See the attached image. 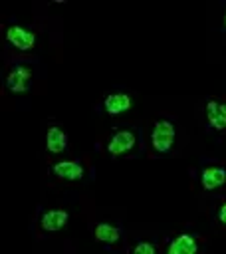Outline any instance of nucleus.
Returning a JSON list of instances; mask_svg holds the SVG:
<instances>
[{
    "label": "nucleus",
    "mask_w": 226,
    "mask_h": 254,
    "mask_svg": "<svg viewBox=\"0 0 226 254\" xmlns=\"http://www.w3.org/2000/svg\"><path fill=\"white\" fill-rule=\"evenodd\" d=\"M174 143V125L167 119H159L151 133V145L157 153H169Z\"/></svg>",
    "instance_id": "obj_1"
},
{
    "label": "nucleus",
    "mask_w": 226,
    "mask_h": 254,
    "mask_svg": "<svg viewBox=\"0 0 226 254\" xmlns=\"http://www.w3.org/2000/svg\"><path fill=\"white\" fill-rule=\"evenodd\" d=\"M6 40L16 48V50H20V52H28V50H32L34 48V44H36V34L34 32H30V30H26V28H22V26H8L6 28Z\"/></svg>",
    "instance_id": "obj_2"
},
{
    "label": "nucleus",
    "mask_w": 226,
    "mask_h": 254,
    "mask_svg": "<svg viewBox=\"0 0 226 254\" xmlns=\"http://www.w3.org/2000/svg\"><path fill=\"white\" fill-rule=\"evenodd\" d=\"M30 81H32V69L28 65L12 67L8 77H6V85L12 93H24L30 87Z\"/></svg>",
    "instance_id": "obj_3"
},
{
    "label": "nucleus",
    "mask_w": 226,
    "mask_h": 254,
    "mask_svg": "<svg viewBox=\"0 0 226 254\" xmlns=\"http://www.w3.org/2000/svg\"><path fill=\"white\" fill-rule=\"evenodd\" d=\"M135 147V135L131 131H117L111 135L109 143H107V151L109 155L113 157H119V155H125L129 153L131 149Z\"/></svg>",
    "instance_id": "obj_4"
},
{
    "label": "nucleus",
    "mask_w": 226,
    "mask_h": 254,
    "mask_svg": "<svg viewBox=\"0 0 226 254\" xmlns=\"http://www.w3.org/2000/svg\"><path fill=\"white\" fill-rule=\"evenodd\" d=\"M206 119L214 131H224L226 129V103L208 99L206 101Z\"/></svg>",
    "instance_id": "obj_5"
},
{
    "label": "nucleus",
    "mask_w": 226,
    "mask_h": 254,
    "mask_svg": "<svg viewBox=\"0 0 226 254\" xmlns=\"http://www.w3.org/2000/svg\"><path fill=\"white\" fill-rule=\"evenodd\" d=\"M167 254H198V242L192 234H178L176 238L170 240L169 248H167Z\"/></svg>",
    "instance_id": "obj_6"
},
{
    "label": "nucleus",
    "mask_w": 226,
    "mask_h": 254,
    "mask_svg": "<svg viewBox=\"0 0 226 254\" xmlns=\"http://www.w3.org/2000/svg\"><path fill=\"white\" fill-rule=\"evenodd\" d=\"M67 218H69V214H67L65 210L54 208V210L44 212L40 224H42V228H44L46 232H57V230H61V228L67 224Z\"/></svg>",
    "instance_id": "obj_7"
},
{
    "label": "nucleus",
    "mask_w": 226,
    "mask_h": 254,
    "mask_svg": "<svg viewBox=\"0 0 226 254\" xmlns=\"http://www.w3.org/2000/svg\"><path fill=\"white\" fill-rule=\"evenodd\" d=\"M54 173L65 181H79L83 177V165L79 161H59L54 165Z\"/></svg>",
    "instance_id": "obj_8"
},
{
    "label": "nucleus",
    "mask_w": 226,
    "mask_h": 254,
    "mask_svg": "<svg viewBox=\"0 0 226 254\" xmlns=\"http://www.w3.org/2000/svg\"><path fill=\"white\" fill-rule=\"evenodd\" d=\"M200 183L206 190L222 187L226 183V169L224 167H206L200 175Z\"/></svg>",
    "instance_id": "obj_9"
},
{
    "label": "nucleus",
    "mask_w": 226,
    "mask_h": 254,
    "mask_svg": "<svg viewBox=\"0 0 226 254\" xmlns=\"http://www.w3.org/2000/svg\"><path fill=\"white\" fill-rule=\"evenodd\" d=\"M103 105H105V111H107V113L119 115V113H123V111H127V109L131 107V97H129L127 93H121V91L109 93V95L105 97Z\"/></svg>",
    "instance_id": "obj_10"
},
{
    "label": "nucleus",
    "mask_w": 226,
    "mask_h": 254,
    "mask_svg": "<svg viewBox=\"0 0 226 254\" xmlns=\"http://www.w3.org/2000/svg\"><path fill=\"white\" fill-rule=\"evenodd\" d=\"M65 147H67V135L59 127L52 125L46 133V149L50 153H61Z\"/></svg>",
    "instance_id": "obj_11"
},
{
    "label": "nucleus",
    "mask_w": 226,
    "mask_h": 254,
    "mask_svg": "<svg viewBox=\"0 0 226 254\" xmlns=\"http://www.w3.org/2000/svg\"><path fill=\"white\" fill-rule=\"evenodd\" d=\"M93 234H95L97 242H105V244H113V242H117L121 238V230L117 226H113V224H107V222L97 224Z\"/></svg>",
    "instance_id": "obj_12"
},
{
    "label": "nucleus",
    "mask_w": 226,
    "mask_h": 254,
    "mask_svg": "<svg viewBox=\"0 0 226 254\" xmlns=\"http://www.w3.org/2000/svg\"><path fill=\"white\" fill-rule=\"evenodd\" d=\"M155 246L151 242H139L135 248H133V254H155Z\"/></svg>",
    "instance_id": "obj_13"
},
{
    "label": "nucleus",
    "mask_w": 226,
    "mask_h": 254,
    "mask_svg": "<svg viewBox=\"0 0 226 254\" xmlns=\"http://www.w3.org/2000/svg\"><path fill=\"white\" fill-rule=\"evenodd\" d=\"M218 220L222 222V224H226V202L220 206V210H218Z\"/></svg>",
    "instance_id": "obj_14"
},
{
    "label": "nucleus",
    "mask_w": 226,
    "mask_h": 254,
    "mask_svg": "<svg viewBox=\"0 0 226 254\" xmlns=\"http://www.w3.org/2000/svg\"><path fill=\"white\" fill-rule=\"evenodd\" d=\"M224 26H226V16H224Z\"/></svg>",
    "instance_id": "obj_15"
}]
</instances>
